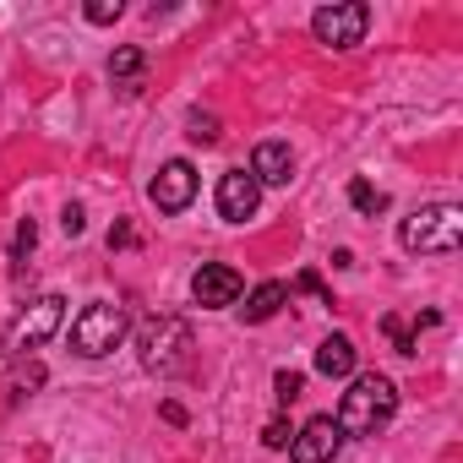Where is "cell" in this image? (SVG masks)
<instances>
[{
    "label": "cell",
    "instance_id": "8fae6325",
    "mask_svg": "<svg viewBox=\"0 0 463 463\" xmlns=\"http://www.w3.org/2000/svg\"><path fill=\"white\" fill-rule=\"evenodd\" d=\"M251 175H257V185H289V180H295V153H289V142H279V137L257 142Z\"/></svg>",
    "mask_w": 463,
    "mask_h": 463
},
{
    "label": "cell",
    "instance_id": "d6986e66",
    "mask_svg": "<svg viewBox=\"0 0 463 463\" xmlns=\"http://www.w3.org/2000/svg\"><path fill=\"white\" fill-rule=\"evenodd\" d=\"M185 137H191L196 147H213V142H218V115H202V109H191V120H185Z\"/></svg>",
    "mask_w": 463,
    "mask_h": 463
},
{
    "label": "cell",
    "instance_id": "ffe728a7",
    "mask_svg": "<svg viewBox=\"0 0 463 463\" xmlns=\"http://www.w3.org/2000/svg\"><path fill=\"white\" fill-rule=\"evenodd\" d=\"M300 392H306V376H300V371H279V376H273V398H279V409H289Z\"/></svg>",
    "mask_w": 463,
    "mask_h": 463
},
{
    "label": "cell",
    "instance_id": "6da1fadb",
    "mask_svg": "<svg viewBox=\"0 0 463 463\" xmlns=\"http://www.w3.org/2000/svg\"><path fill=\"white\" fill-rule=\"evenodd\" d=\"M398 414V387H392V376H382V371H354V382H349V392H344V403H338V430L344 436H376L387 420Z\"/></svg>",
    "mask_w": 463,
    "mask_h": 463
},
{
    "label": "cell",
    "instance_id": "4fadbf2b",
    "mask_svg": "<svg viewBox=\"0 0 463 463\" xmlns=\"http://www.w3.org/2000/svg\"><path fill=\"white\" fill-rule=\"evenodd\" d=\"M109 77H115V88H120V93H142V77H147V55H142L137 44H120V50L109 55Z\"/></svg>",
    "mask_w": 463,
    "mask_h": 463
},
{
    "label": "cell",
    "instance_id": "52a82bcc",
    "mask_svg": "<svg viewBox=\"0 0 463 463\" xmlns=\"http://www.w3.org/2000/svg\"><path fill=\"white\" fill-rule=\"evenodd\" d=\"M338 447H344L338 420H333V414H317V420H306V425L289 436V463H333Z\"/></svg>",
    "mask_w": 463,
    "mask_h": 463
},
{
    "label": "cell",
    "instance_id": "5bb4252c",
    "mask_svg": "<svg viewBox=\"0 0 463 463\" xmlns=\"http://www.w3.org/2000/svg\"><path fill=\"white\" fill-rule=\"evenodd\" d=\"M354 344L344 338V333H333V338H322V349H317V371L322 376H354Z\"/></svg>",
    "mask_w": 463,
    "mask_h": 463
},
{
    "label": "cell",
    "instance_id": "d4e9b609",
    "mask_svg": "<svg viewBox=\"0 0 463 463\" xmlns=\"http://www.w3.org/2000/svg\"><path fill=\"white\" fill-rule=\"evenodd\" d=\"M120 246H131V223H115L109 229V251H120Z\"/></svg>",
    "mask_w": 463,
    "mask_h": 463
},
{
    "label": "cell",
    "instance_id": "ac0fdd59",
    "mask_svg": "<svg viewBox=\"0 0 463 463\" xmlns=\"http://www.w3.org/2000/svg\"><path fill=\"white\" fill-rule=\"evenodd\" d=\"M382 333L392 338V349H398V354H409V360L420 354V338L409 333V322H403V317H382Z\"/></svg>",
    "mask_w": 463,
    "mask_h": 463
},
{
    "label": "cell",
    "instance_id": "9c48e42d",
    "mask_svg": "<svg viewBox=\"0 0 463 463\" xmlns=\"http://www.w3.org/2000/svg\"><path fill=\"white\" fill-rule=\"evenodd\" d=\"M241 273L229 268V262H202L196 273H191V295H196V306L202 311H223V306H235L241 300Z\"/></svg>",
    "mask_w": 463,
    "mask_h": 463
},
{
    "label": "cell",
    "instance_id": "cb8c5ba5",
    "mask_svg": "<svg viewBox=\"0 0 463 463\" xmlns=\"http://www.w3.org/2000/svg\"><path fill=\"white\" fill-rule=\"evenodd\" d=\"M61 229H66L71 241L82 235V229H88V218H82V207H77V202H66V213H61Z\"/></svg>",
    "mask_w": 463,
    "mask_h": 463
},
{
    "label": "cell",
    "instance_id": "8992f818",
    "mask_svg": "<svg viewBox=\"0 0 463 463\" xmlns=\"http://www.w3.org/2000/svg\"><path fill=\"white\" fill-rule=\"evenodd\" d=\"M365 28H371V6H365V0H333V6H322V12L311 17V33H317V44H327V50H354V44H365Z\"/></svg>",
    "mask_w": 463,
    "mask_h": 463
},
{
    "label": "cell",
    "instance_id": "7402d4cb",
    "mask_svg": "<svg viewBox=\"0 0 463 463\" xmlns=\"http://www.w3.org/2000/svg\"><path fill=\"white\" fill-rule=\"evenodd\" d=\"M289 436H295V430H289V420H284V414H273V420H268V430H262V447H273V452H279V447H289Z\"/></svg>",
    "mask_w": 463,
    "mask_h": 463
},
{
    "label": "cell",
    "instance_id": "277c9868",
    "mask_svg": "<svg viewBox=\"0 0 463 463\" xmlns=\"http://www.w3.org/2000/svg\"><path fill=\"white\" fill-rule=\"evenodd\" d=\"M126 333H131L126 306H115V300H93V306H82V317L71 322V354H82V360H104V354H115V349L126 344Z\"/></svg>",
    "mask_w": 463,
    "mask_h": 463
},
{
    "label": "cell",
    "instance_id": "44dd1931",
    "mask_svg": "<svg viewBox=\"0 0 463 463\" xmlns=\"http://www.w3.org/2000/svg\"><path fill=\"white\" fill-rule=\"evenodd\" d=\"M120 0H88V6H82V17L93 23V28H109V23H120Z\"/></svg>",
    "mask_w": 463,
    "mask_h": 463
},
{
    "label": "cell",
    "instance_id": "3957f363",
    "mask_svg": "<svg viewBox=\"0 0 463 463\" xmlns=\"http://www.w3.org/2000/svg\"><path fill=\"white\" fill-rule=\"evenodd\" d=\"M398 246L414 257H452L463 246V207L452 202H430L420 213H409L398 223Z\"/></svg>",
    "mask_w": 463,
    "mask_h": 463
},
{
    "label": "cell",
    "instance_id": "5b68a950",
    "mask_svg": "<svg viewBox=\"0 0 463 463\" xmlns=\"http://www.w3.org/2000/svg\"><path fill=\"white\" fill-rule=\"evenodd\" d=\"M61 322H66V300H61V295H39L28 311H17V317L6 322L0 349H6V360H28V349L50 344V338L61 333Z\"/></svg>",
    "mask_w": 463,
    "mask_h": 463
},
{
    "label": "cell",
    "instance_id": "484cf974",
    "mask_svg": "<svg viewBox=\"0 0 463 463\" xmlns=\"http://www.w3.org/2000/svg\"><path fill=\"white\" fill-rule=\"evenodd\" d=\"M158 414H164V420H169V425H185V409H180V403H164V409H158Z\"/></svg>",
    "mask_w": 463,
    "mask_h": 463
},
{
    "label": "cell",
    "instance_id": "603a6c76",
    "mask_svg": "<svg viewBox=\"0 0 463 463\" xmlns=\"http://www.w3.org/2000/svg\"><path fill=\"white\" fill-rule=\"evenodd\" d=\"M295 289H300V295H317L322 306H333V295H327V284H322L317 273H300V279H295Z\"/></svg>",
    "mask_w": 463,
    "mask_h": 463
},
{
    "label": "cell",
    "instance_id": "2e32d148",
    "mask_svg": "<svg viewBox=\"0 0 463 463\" xmlns=\"http://www.w3.org/2000/svg\"><path fill=\"white\" fill-rule=\"evenodd\" d=\"M349 207H354L360 218H376V213H387V191H376L365 175H354V180H349Z\"/></svg>",
    "mask_w": 463,
    "mask_h": 463
},
{
    "label": "cell",
    "instance_id": "ba28073f",
    "mask_svg": "<svg viewBox=\"0 0 463 463\" xmlns=\"http://www.w3.org/2000/svg\"><path fill=\"white\" fill-rule=\"evenodd\" d=\"M257 207H262V185H257L251 169H223L218 175V218L223 223H246V218H257Z\"/></svg>",
    "mask_w": 463,
    "mask_h": 463
},
{
    "label": "cell",
    "instance_id": "7a4b0ae2",
    "mask_svg": "<svg viewBox=\"0 0 463 463\" xmlns=\"http://www.w3.org/2000/svg\"><path fill=\"white\" fill-rule=\"evenodd\" d=\"M191 349H196L191 322L175 317V311H158V317H147V322L137 327V360H142V371H153V376L185 371V365H191Z\"/></svg>",
    "mask_w": 463,
    "mask_h": 463
},
{
    "label": "cell",
    "instance_id": "e0dca14e",
    "mask_svg": "<svg viewBox=\"0 0 463 463\" xmlns=\"http://www.w3.org/2000/svg\"><path fill=\"white\" fill-rule=\"evenodd\" d=\"M33 246H39V223H33V218H23V223H17V241H12V268H17V273L28 268Z\"/></svg>",
    "mask_w": 463,
    "mask_h": 463
},
{
    "label": "cell",
    "instance_id": "30bf717a",
    "mask_svg": "<svg viewBox=\"0 0 463 463\" xmlns=\"http://www.w3.org/2000/svg\"><path fill=\"white\" fill-rule=\"evenodd\" d=\"M147 196H153V207H158V213H185V207L196 202V169H191L185 158H169V164L153 175Z\"/></svg>",
    "mask_w": 463,
    "mask_h": 463
},
{
    "label": "cell",
    "instance_id": "7c38bea8",
    "mask_svg": "<svg viewBox=\"0 0 463 463\" xmlns=\"http://www.w3.org/2000/svg\"><path fill=\"white\" fill-rule=\"evenodd\" d=\"M284 300H289V284H279V279H268V284H257V289L246 295V306H241V317H246L251 327H262V322H273V317L284 311Z\"/></svg>",
    "mask_w": 463,
    "mask_h": 463
},
{
    "label": "cell",
    "instance_id": "9a60e30c",
    "mask_svg": "<svg viewBox=\"0 0 463 463\" xmlns=\"http://www.w3.org/2000/svg\"><path fill=\"white\" fill-rule=\"evenodd\" d=\"M44 382H50V371H44L39 360H17V365H12V376H6V387H12V403L33 398V392H39Z\"/></svg>",
    "mask_w": 463,
    "mask_h": 463
}]
</instances>
